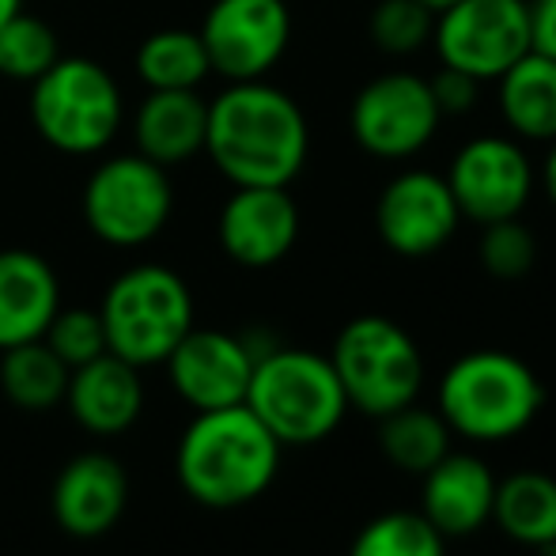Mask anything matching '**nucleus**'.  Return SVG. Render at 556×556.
<instances>
[{
    "mask_svg": "<svg viewBox=\"0 0 556 556\" xmlns=\"http://www.w3.org/2000/svg\"><path fill=\"white\" fill-rule=\"evenodd\" d=\"M205 152L231 186H292L311 152L307 114L273 84L239 80L208 103Z\"/></svg>",
    "mask_w": 556,
    "mask_h": 556,
    "instance_id": "f257e3e1",
    "label": "nucleus"
},
{
    "mask_svg": "<svg viewBox=\"0 0 556 556\" xmlns=\"http://www.w3.org/2000/svg\"><path fill=\"white\" fill-rule=\"evenodd\" d=\"M273 432L242 405L208 409L186 425L175 451V473L186 496L213 511H235L269 492L280 469Z\"/></svg>",
    "mask_w": 556,
    "mask_h": 556,
    "instance_id": "f03ea898",
    "label": "nucleus"
},
{
    "mask_svg": "<svg viewBox=\"0 0 556 556\" xmlns=\"http://www.w3.org/2000/svg\"><path fill=\"white\" fill-rule=\"evenodd\" d=\"M435 409L469 443H507L545 409V382L522 356L504 349H473L443 371Z\"/></svg>",
    "mask_w": 556,
    "mask_h": 556,
    "instance_id": "7ed1b4c3",
    "label": "nucleus"
},
{
    "mask_svg": "<svg viewBox=\"0 0 556 556\" xmlns=\"http://www.w3.org/2000/svg\"><path fill=\"white\" fill-rule=\"evenodd\" d=\"M247 409L280 446H315L341 428L349 413L330 356L311 349H269L250 375Z\"/></svg>",
    "mask_w": 556,
    "mask_h": 556,
    "instance_id": "20e7f679",
    "label": "nucleus"
},
{
    "mask_svg": "<svg viewBox=\"0 0 556 556\" xmlns=\"http://www.w3.org/2000/svg\"><path fill=\"white\" fill-rule=\"evenodd\" d=\"M330 364L349 409L379 420L417 402L425 390V352L417 337L387 315H356L333 337Z\"/></svg>",
    "mask_w": 556,
    "mask_h": 556,
    "instance_id": "39448f33",
    "label": "nucleus"
},
{
    "mask_svg": "<svg viewBox=\"0 0 556 556\" xmlns=\"http://www.w3.org/2000/svg\"><path fill=\"white\" fill-rule=\"evenodd\" d=\"M99 318L114 356L132 367H152L193 330V292L167 265H132L106 288Z\"/></svg>",
    "mask_w": 556,
    "mask_h": 556,
    "instance_id": "423d86ee",
    "label": "nucleus"
},
{
    "mask_svg": "<svg viewBox=\"0 0 556 556\" xmlns=\"http://www.w3.org/2000/svg\"><path fill=\"white\" fill-rule=\"evenodd\" d=\"M122 88L91 58H58L30 84V122L65 155H96L122 129Z\"/></svg>",
    "mask_w": 556,
    "mask_h": 556,
    "instance_id": "0eeeda50",
    "label": "nucleus"
},
{
    "mask_svg": "<svg viewBox=\"0 0 556 556\" xmlns=\"http://www.w3.org/2000/svg\"><path fill=\"white\" fill-rule=\"evenodd\" d=\"M170 208H175V190L167 167L140 152L111 155L99 163L80 198L88 231L117 250L152 242L167 227Z\"/></svg>",
    "mask_w": 556,
    "mask_h": 556,
    "instance_id": "6e6552de",
    "label": "nucleus"
},
{
    "mask_svg": "<svg viewBox=\"0 0 556 556\" xmlns=\"http://www.w3.org/2000/svg\"><path fill=\"white\" fill-rule=\"evenodd\" d=\"M432 46L446 68L496 84L522 53L530 38V0H454L435 12Z\"/></svg>",
    "mask_w": 556,
    "mask_h": 556,
    "instance_id": "1a4fd4ad",
    "label": "nucleus"
},
{
    "mask_svg": "<svg viewBox=\"0 0 556 556\" xmlns=\"http://www.w3.org/2000/svg\"><path fill=\"white\" fill-rule=\"evenodd\" d=\"M440 122L443 114L435 106L428 76L405 73V68L367 80L349 106L352 140L382 163H402L425 152L440 132Z\"/></svg>",
    "mask_w": 556,
    "mask_h": 556,
    "instance_id": "9d476101",
    "label": "nucleus"
},
{
    "mask_svg": "<svg viewBox=\"0 0 556 556\" xmlns=\"http://www.w3.org/2000/svg\"><path fill=\"white\" fill-rule=\"evenodd\" d=\"M454 201H458L462 220L473 224H496L522 216V208L534 198L538 170L530 163L527 148L504 132H481L466 140L454 152L451 170H446Z\"/></svg>",
    "mask_w": 556,
    "mask_h": 556,
    "instance_id": "9b49d317",
    "label": "nucleus"
},
{
    "mask_svg": "<svg viewBox=\"0 0 556 556\" xmlns=\"http://www.w3.org/2000/svg\"><path fill=\"white\" fill-rule=\"evenodd\" d=\"M198 35L224 80H265L292 42V12L285 0H213Z\"/></svg>",
    "mask_w": 556,
    "mask_h": 556,
    "instance_id": "f8f14e48",
    "label": "nucleus"
},
{
    "mask_svg": "<svg viewBox=\"0 0 556 556\" xmlns=\"http://www.w3.org/2000/svg\"><path fill=\"white\" fill-rule=\"evenodd\" d=\"M462 224L458 201L443 175L428 167L397 170L375 201V231L397 257H432Z\"/></svg>",
    "mask_w": 556,
    "mask_h": 556,
    "instance_id": "ddd939ff",
    "label": "nucleus"
},
{
    "mask_svg": "<svg viewBox=\"0 0 556 556\" xmlns=\"http://www.w3.org/2000/svg\"><path fill=\"white\" fill-rule=\"evenodd\" d=\"M254 364L257 359L250 352L247 337L224 330H198V326L163 359L170 387L193 413L227 409V405L247 402Z\"/></svg>",
    "mask_w": 556,
    "mask_h": 556,
    "instance_id": "4468645a",
    "label": "nucleus"
},
{
    "mask_svg": "<svg viewBox=\"0 0 556 556\" xmlns=\"http://www.w3.org/2000/svg\"><path fill=\"white\" fill-rule=\"evenodd\" d=\"M224 254L242 269H269L292 254L300 239V205L288 186H235L220 208Z\"/></svg>",
    "mask_w": 556,
    "mask_h": 556,
    "instance_id": "2eb2a0df",
    "label": "nucleus"
},
{
    "mask_svg": "<svg viewBox=\"0 0 556 556\" xmlns=\"http://www.w3.org/2000/svg\"><path fill=\"white\" fill-rule=\"evenodd\" d=\"M129 504V473L106 451H84L65 462L53 481L50 511L65 534L80 542L111 534Z\"/></svg>",
    "mask_w": 556,
    "mask_h": 556,
    "instance_id": "dca6fc26",
    "label": "nucleus"
},
{
    "mask_svg": "<svg viewBox=\"0 0 556 556\" xmlns=\"http://www.w3.org/2000/svg\"><path fill=\"white\" fill-rule=\"evenodd\" d=\"M492 500H496V473L473 451H446L420 477V515L446 542H458L489 527Z\"/></svg>",
    "mask_w": 556,
    "mask_h": 556,
    "instance_id": "f3484780",
    "label": "nucleus"
},
{
    "mask_svg": "<svg viewBox=\"0 0 556 556\" xmlns=\"http://www.w3.org/2000/svg\"><path fill=\"white\" fill-rule=\"evenodd\" d=\"M65 402L73 420L91 435H122L137 425L144 409L140 367L125 364L114 352H103L91 364L73 367Z\"/></svg>",
    "mask_w": 556,
    "mask_h": 556,
    "instance_id": "a211bd4d",
    "label": "nucleus"
},
{
    "mask_svg": "<svg viewBox=\"0 0 556 556\" xmlns=\"http://www.w3.org/2000/svg\"><path fill=\"white\" fill-rule=\"evenodd\" d=\"M61 311V285L35 250H0V352L38 341Z\"/></svg>",
    "mask_w": 556,
    "mask_h": 556,
    "instance_id": "6ab92c4d",
    "label": "nucleus"
},
{
    "mask_svg": "<svg viewBox=\"0 0 556 556\" xmlns=\"http://www.w3.org/2000/svg\"><path fill=\"white\" fill-rule=\"evenodd\" d=\"M208 103L198 88L186 91H148L132 117V140L137 152L160 167H178L205 152Z\"/></svg>",
    "mask_w": 556,
    "mask_h": 556,
    "instance_id": "aec40b11",
    "label": "nucleus"
},
{
    "mask_svg": "<svg viewBox=\"0 0 556 556\" xmlns=\"http://www.w3.org/2000/svg\"><path fill=\"white\" fill-rule=\"evenodd\" d=\"M496 106L515 140H556V61L530 50L496 80Z\"/></svg>",
    "mask_w": 556,
    "mask_h": 556,
    "instance_id": "412c9836",
    "label": "nucleus"
},
{
    "mask_svg": "<svg viewBox=\"0 0 556 556\" xmlns=\"http://www.w3.org/2000/svg\"><path fill=\"white\" fill-rule=\"evenodd\" d=\"M492 522L507 542L545 553L556 542V477L534 466L496 477Z\"/></svg>",
    "mask_w": 556,
    "mask_h": 556,
    "instance_id": "4be33fe9",
    "label": "nucleus"
},
{
    "mask_svg": "<svg viewBox=\"0 0 556 556\" xmlns=\"http://www.w3.org/2000/svg\"><path fill=\"white\" fill-rule=\"evenodd\" d=\"M379 451L397 473L425 477L446 451H454V432L446 428L440 409L409 402L379 417Z\"/></svg>",
    "mask_w": 556,
    "mask_h": 556,
    "instance_id": "5701e85b",
    "label": "nucleus"
},
{
    "mask_svg": "<svg viewBox=\"0 0 556 556\" xmlns=\"http://www.w3.org/2000/svg\"><path fill=\"white\" fill-rule=\"evenodd\" d=\"M68 375L73 371L61 364V356L42 337L0 352V390L8 402L27 413H46L65 402Z\"/></svg>",
    "mask_w": 556,
    "mask_h": 556,
    "instance_id": "b1692460",
    "label": "nucleus"
},
{
    "mask_svg": "<svg viewBox=\"0 0 556 556\" xmlns=\"http://www.w3.org/2000/svg\"><path fill=\"white\" fill-rule=\"evenodd\" d=\"M208 73H213V65H208L205 42H201L198 30H182V27L155 30L137 50V76L144 80L148 91L198 88Z\"/></svg>",
    "mask_w": 556,
    "mask_h": 556,
    "instance_id": "393cba45",
    "label": "nucleus"
},
{
    "mask_svg": "<svg viewBox=\"0 0 556 556\" xmlns=\"http://www.w3.org/2000/svg\"><path fill=\"white\" fill-rule=\"evenodd\" d=\"M349 556H446V538L420 511H382L356 530Z\"/></svg>",
    "mask_w": 556,
    "mask_h": 556,
    "instance_id": "a878e982",
    "label": "nucleus"
},
{
    "mask_svg": "<svg viewBox=\"0 0 556 556\" xmlns=\"http://www.w3.org/2000/svg\"><path fill=\"white\" fill-rule=\"evenodd\" d=\"M58 58H61L58 30L46 20L15 12L0 27V76H8V80L35 84Z\"/></svg>",
    "mask_w": 556,
    "mask_h": 556,
    "instance_id": "bb28decb",
    "label": "nucleus"
},
{
    "mask_svg": "<svg viewBox=\"0 0 556 556\" xmlns=\"http://www.w3.org/2000/svg\"><path fill=\"white\" fill-rule=\"evenodd\" d=\"M435 12L420 0H375L367 15V38L375 50L390 58H413L425 46H432Z\"/></svg>",
    "mask_w": 556,
    "mask_h": 556,
    "instance_id": "cd10ccee",
    "label": "nucleus"
},
{
    "mask_svg": "<svg viewBox=\"0 0 556 556\" xmlns=\"http://www.w3.org/2000/svg\"><path fill=\"white\" fill-rule=\"evenodd\" d=\"M477 254H481V265L492 280H504V285H515V280L530 277L538 265V235L530 231L519 216L511 220H496L481 227V242H477Z\"/></svg>",
    "mask_w": 556,
    "mask_h": 556,
    "instance_id": "c85d7f7f",
    "label": "nucleus"
},
{
    "mask_svg": "<svg viewBox=\"0 0 556 556\" xmlns=\"http://www.w3.org/2000/svg\"><path fill=\"white\" fill-rule=\"evenodd\" d=\"M42 341L58 352L68 371L91 364V359L103 356V352H111L106 349L103 318H99V311H88V307H61L58 315H53V323L46 326Z\"/></svg>",
    "mask_w": 556,
    "mask_h": 556,
    "instance_id": "c756f323",
    "label": "nucleus"
},
{
    "mask_svg": "<svg viewBox=\"0 0 556 556\" xmlns=\"http://www.w3.org/2000/svg\"><path fill=\"white\" fill-rule=\"evenodd\" d=\"M428 84H432L435 106H440L443 117H462V114H469L477 103H481V80L458 73V68L443 65L435 76H428Z\"/></svg>",
    "mask_w": 556,
    "mask_h": 556,
    "instance_id": "7c9ffc66",
    "label": "nucleus"
},
{
    "mask_svg": "<svg viewBox=\"0 0 556 556\" xmlns=\"http://www.w3.org/2000/svg\"><path fill=\"white\" fill-rule=\"evenodd\" d=\"M530 38L538 53L556 61V0H530Z\"/></svg>",
    "mask_w": 556,
    "mask_h": 556,
    "instance_id": "2f4dec72",
    "label": "nucleus"
},
{
    "mask_svg": "<svg viewBox=\"0 0 556 556\" xmlns=\"http://www.w3.org/2000/svg\"><path fill=\"white\" fill-rule=\"evenodd\" d=\"M542 190H545V198L553 201V208H556V140H549V152H545V160H542Z\"/></svg>",
    "mask_w": 556,
    "mask_h": 556,
    "instance_id": "473e14b6",
    "label": "nucleus"
},
{
    "mask_svg": "<svg viewBox=\"0 0 556 556\" xmlns=\"http://www.w3.org/2000/svg\"><path fill=\"white\" fill-rule=\"evenodd\" d=\"M20 4H23V0H0V27H4V23L12 20L15 12H23Z\"/></svg>",
    "mask_w": 556,
    "mask_h": 556,
    "instance_id": "72a5a7b5",
    "label": "nucleus"
},
{
    "mask_svg": "<svg viewBox=\"0 0 556 556\" xmlns=\"http://www.w3.org/2000/svg\"><path fill=\"white\" fill-rule=\"evenodd\" d=\"M420 4H428L432 12H443L446 4H454V0H420Z\"/></svg>",
    "mask_w": 556,
    "mask_h": 556,
    "instance_id": "f704fd0d",
    "label": "nucleus"
},
{
    "mask_svg": "<svg viewBox=\"0 0 556 556\" xmlns=\"http://www.w3.org/2000/svg\"><path fill=\"white\" fill-rule=\"evenodd\" d=\"M545 556H556V542L549 545V549H545Z\"/></svg>",
    "mask_w": 556,
    "mask_h": 556,
    "instance_id": "c9c22d12",
    "label": "nucleus"
}]
</instances>
